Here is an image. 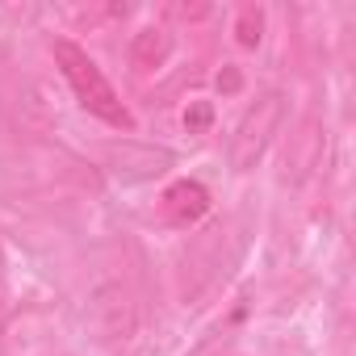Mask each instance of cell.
Returning a JSON list of instances; mask_svg holds the SVG:
<instances>
[{"label":"cell","mask_w":356,"mask_h":356,"mask_svg":"<svg viewBox=\"0 0 356 356\" xmlns=\"http://www.w3.org/2000/svg\"><path fill=\"white\" fill-rule=\"evenodd\" d=\"M168 51H172V38L163 34V30H143V34H134V42H130V59H134V67H159L163 59H168Z\"/></svg>","instance_id":"obj_5"},{"label":"cell","mask_w":356,"mask_h":356,"mask_svg":"<svg viewBox=\"0 0 356 356\" xmlns=\"http://www.w3.org/2000/svg\"><path fill=\"white\" fill-rule=\"evenodd\" d=\"M88 314L101 331V339H130L138 327V298L126 273L105 268L88 285Z\"/></svg>","instance_id":"obj_3"},{"label":"cell","mask_w":356,"mask_h":356,"mask_svg":"<svg viewBox=\"0 0 356 356\" xmlns=\"http://www.w3.org/2000/svg\"><path fill=\"white\" fill-rule=\"evenodd\" d=\"M285 118H289V97H285L281 88L260 92V97L243 109V118L235 122V130H231V143H227L231 168H235V172H252V168L268 155V147L277 143Z\"/></svg>","instance_id":"obj_2"},{"label":"cell","mask_w":356,"mask_h":356,"mask_svg":"<svg viewBox=\"0 0 356 356\" xmlns=\"http://www.w3.org/2000/svg\"><path fill=\"white\" fill-rule=\"evenodd\" d=\"M260 38H264V9L248 5V9L239 13V22H235V42L252 51V47H260Z\"/></svg>","instance_id":"obj_6"},{"label":"cell","mask_w":356,"mask_h":356,"mask_svg":"<svg viewBox=\"0 0 356 356\" xmlns=\"http://www.w3.org/2000/svg\"><path fill=\"white\" fill-rule=\"evenodd\" d=\"M5 310H9V298H5V289H0V323H5Z\"/></svg>","instance_id":"obj_7"},{"label":"cell","mask_w":356,"mask_h":356,"mask_svg":"<svg viewBox=\"0 0 356 356\" xmlns=\"http://www.w3.org/2000/svg\"><path fill=\"white\" fill-rule=\"evenodd\" d=\"M55 63H59L63 80L72 84L76 101H80L92 118H101V122L113 126V130H134V113L126 109V101H122L118 88L109 84V76L97 67V59H92L84 47H76L72 38H59V42H55Z\"/></svg>","instance_id":"obj_1"},{"label":"cell","mask_w":356,"mask_h":356,"mask_svg":"<svg viewBox=\"0 0 356 356\" xmlns=\"http://www.w3.org/2000/svg\"><path fill=\"white\" fill-rule=\"evenodd\" d=\"M210 189L202 185V181H176V185H168L163 189V218L172 222V227H181V231H189V227H197L206 214H210Z\"/></svg>","instance_id":"obj_4"}]
</instances>
